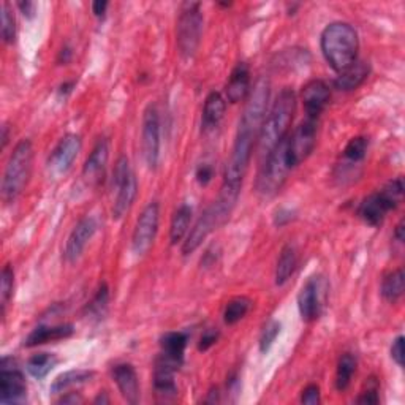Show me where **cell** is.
<instances>
[{
    "label": "cell",
    "instance_id": "1",
    "mask_svg": "<svg viewBox=\"0 0 405 405\" xmlns=\"http://www.w3.org/2000/svg\"><path fill=\"white\" fill-rule=\"evenodd\" d=\"M269 103V81L260 78L249 96L244 113L239 119L238 132H236L232 155L225 168L227 184H242L249 164H251L255 143L258 141L263 120L268 113Z\"/></svg>",
    "mask_w": 405,
    "mask_h": 405
},
{
    "label": "cell",
    "instance_id": "2",
    "mask_svg": "<svg viewBox=\"0 0 405 405\" xmlns=\"http://www.w3.org/2000/svg\"><path fill=\"white\" fill-rule=\"evenodd\" d=\"M296 111V96L292 89H283L266 113L258 135V166L265 164L275 147L288 137L290 125Z\"/></svg>",
    "mask_w": 405,
    "mask_h": 405
},
{
    "label": "cell",
    "instance_id": "3",
    "mask_svg": "<svg viewBox=\"0 0 405 405\" xmlns=\"http://www.w3.org/2000/svg\"><path fill=\"white\" fill-rule=\"evenodd\" d=\"M239 192H241V184H227V182H224L222 190L219 193V198L200 215L197 224L193 225L190 233L187 234L184 246H182V253L184 255L193 253L214 229H217L219 227L225 224L229 219V215H232L236 202H238Z\"/></svg>",
    "mask_w": 405,
    "mask_h": 405
},
{
    "label": "cell",
    "instance_id": "4",
    "mask_svg": "<svg viewBox=\"0 0 405 405\" xmlns=\"http://www.w3.org/2000/svg\"><path fill=\"white\" fill-rule=\"evenodd\" d=\"M320 45L323 56L331 69L341 73L356 60L360 40H358L356 30L350 24L331 23L321 32Z\"/></svg>",
    "mask_w": 405,
    "mask_h": 405
},
{
    "label": "cell",
    "instance_id": "5",
    "mask_svg": "<svg viewBox=\"0 0 405 405\" xmlns=\"http://www.w3.org/2000/svg\"><path fill=\"white\" fill-rule=\"evenodd\" d=\"M33 147L29 139H23L13 149L2 179V198L5 202L15 201L29 181L32 171Z\"/></svg>",
    "mask_w": 405,
    "mask_h": 405
},
{
    "label": "cell",
    "instance_id": "6",
    "mask_svg": "<svg viewBox=\"0 0 405 405\" xmlns=\"http://www.w3.org/2000/svg\"><path fill=\"white\" fill-rule=\"evenodd\" d=\"M404 197V181L402 178H397L394 181H389L382 190L369 195L363 200L358 209L360 217L366 222L370 227H379L387 217L389 211H393Z\"/></svg>",
    "mask_w": 405,
    "mask_h": 405
},
{
    "label": "cell",
    "instance_id": "7",
    "mask_svg": "<svg viewBox=\"0 0 405 405\" xmlns=\"http://www.w3.org/2000/svg\"><path fill=\"white\" fill-rule=\"evenodd\" d=\"M287 139L288 137L269 154L265 164L260 166L258 178H256V192L263 197H273L278 193L288 176V171L293 168L288 160Z\"/></svg>",
    "mask_w": 405,
    "mask_h": 405
},
{
    "label": "cell",
    "instance_id": "8",
    "mask_svg": "<svg viewBox=\"0 0 405 405\" xmlns=\"http://www.w3.org/2000/svg\"><path fill=\"white\" fill-rule=\"evenodd\" d=\"M113 188L116 190V198L113 202V219L120 220L130 211L135 198H137L138 184L135 173L132 171L130 161L125 155H120L113 173Z\"/></svg>",
    "mask_w": 405,
    "mask_h": 405
},
{
    "label": "cell",
    "instance_id": "9",
    "mask_svg": "<svg viewBox=\"0 0 405 405\" xmlns=\"http://www.w3.org/2000/svg\"><path fill=\"white\" fill-rule=\"evenodd\" d=\"M200 4L186 2L182 5V11L176 27V42L179 54L184 59L193 57L197 52L202 30V15Z\"/></svg>",
    "mask_w": 405,
    "mask_h": 405
},
{
    "label": "cell",
    "instance_id": "10",
    "mask_svg": "<svg viewBox=\"0 0 405 405\" xmlns=\"http://www.w3.org/2000/svg\"><path fill=\"white\" fill-rule=\"evenodd\" d=\"M27 399V384L21 369L13 358L5 356L0 363V402L4 405L24 404Z\"/></svg>",
    "mask_w": 405,
    "mask_h": 405
},
{
    "label": "cell",
    "instance_id": "11",
    "mask_svg": "<svg viewBox=\"0 0 405 405\" xmlns=\"http://www.w3.org/2000/svg\"><path fill=\"white\" fill-rule=\"evenodd\" d=\"M141 149L146 165L155 170L160 159V116L155 105H149L143 114V128H141Z\"/></svg>",
    "mask_w": 405,
    "mask_h": 405
},
{
    "label": "cell",
    "instance_id": "12",
    "mask_svg": "<svg viewBox=\"0 0 405 405\" xmlns=\"http://www.w3.org/2000/svg\"><path fill=\"white\" fill-rule=\"evenodd\" d=\"M159 205L152 201L143 209V212L137 220V227L133 229L132 249L137 255H144L152 247L159 232Z\"/></svg>",
    "mask_w": 405,
    "mask_h": 405
},
{
    "label": "cell",
    "instance_id": "13",
    "mask_svg": "<svg viewBox=\"0 0 405 405\" xmlns=\"http://www.w3.org/2000/svg\"><path fill=\"white\" fill-rule=\"evenodd\" d=\"M316 141V120L306 119L295 128L293 135H288V160L292 166H298L314 151Z\"/></svg>",
    "mask_w": 405,
    "mask_h": 405
},
{
    "label": "cell",
    "instance_id": "14",
    "mask_svg": "<svg viewBox=\"0 0 405 405\" xmlns=\"http://www.w3.org/2000/svg\"><path fill=\"white\" fill-rule=\"evenodd\" d=\"M326 298V282L320 275L310 278L298 295V309L304 321H314L320 316Z\"/></svg>",
    "mask_w": 405,
    "mask_h": 405
},
{
    "label": "cell",
    "instance_id": "15",
    "mask_svg": "<svg viewBox=\"0 0 405 405\" xmlns=\"http://www.w3.org/2000/svg\"><path fill=\"white\" fill-rule=\"evenodd\" d=\"M81 138L75 133H69L59 141V144L54 147V151L50 155L48 165L52 173L62 174L67 173L72 168L73 161L76 160L78 154L81 151Z\"/></svg>",
    "mask_w": 405,
    "mask_h": 405
},
{
    "label": "cell",
    "instance_id": "16",
    "mask_svg": "<svg viewBox=\"0 0 405 405\" xmlns=\"http://www.w3.org/2000/svg\"><path fill=\"white\" fill-rule=\"evenodd\" d=\"M302 105L306 110L307 119H319L320 114L325 111L326 105L329 103L331 92L326 83H323L321 79H314L302 87L301 92Z\"/></svg>",
    "mask_w": 405,
    "mask_h": 405
},
{
    "label": "cell",
    "instance_id": "17",
    "mask_svg": "<svg viewBox=\"0 0 405 405\" xmlns=\"http://www.w3.org/2000/svg\"><path fill=\"white\" fill-rule=\"evenodd\" d=\"M97 232V222L92 217L81 219L76 227L73 228V232L69 236L65 246V260L70 263H75L81 253L87 246V242L92 239V236Z\"/></svg>",
    "mask_w": 405,
    "mask_h": 405
},
{
    "label": "cell",
    "instance_id": "18",
    "mask_svg": "<svg viewBox=\"0 0 405 405\" xmlns=\"http://www.w3.org/2000/svg\"><path fill=\"white\" fill-rule=\"evenodd\" d=\"M108 157H110L108 141L100 139L98 143L93 146L92 152L89 154V157H87L83 166V178L87 181V184H98V182L103 179Z\"/></svg>",
    "mask_w": 405,
    "mask_h": 405
},
{
    "label": "cell",
    "instance_id": "19",
    "mask_svg": "<svg viewBox=\"0 0 405 405\" xmlns=\"http://www.w3.org/2000/svg\"><path fill=\"white\" fill-rule=\"evenodd\" d=\"M113 377L120 394L124 396V399L130 404H137L139 399V383L137 370H135L132 364L124 363L114 366Z\"/></svg>",
    "mask_w": 405,
    "mask_h": 405
},
{
    "label": "cell",
    "instance_id": "20",
    "mask_svg": "<svg viewBox=\"0 0 405 405\" xmlns=\"http://www.w3.org/2000/svg\"><path fill=\"white\" fill-rule=\"evenodd\" d=\"M251 93V72L244 62L234 67L227 83V98L229 103H239Z\"/></svg>",
    "mask_w": 405,
    "mask_h": 405
},
{
    "label": "cell",
    "instance_id": "21",
    "mask_svg": "<svg viewBox=\"0 0 405 405\" xmlns=\"http://www.w3.org/2000/svg\"><path fill=\"white\" fill-rule=\"evenodd\" d=\"M75 333V328L73 325H54V326H37L32 333L27 336V339L24 341L25 347H37L42 346L46 342H54V341H62L70 337Z\"/></svg>",
    "mask_w": 405,
    "mask_h": 405
},
{
    "label": "cell",
    "instance_id": "22",
    "mask_svg": "<svg viewBox=\"0 0 405 405\" xmlns=\"http://www.w3.org/2000/svg\"><path fill=\"white\" fill-rule=\"evenodd\" d=\"M369 76V64L364 60H355V62L339 73L334 81V87L339 91H355L360 87Z\"/></svg>",
    "mask_w": 405,
    "mask_h": 405
},
{
    "label": "cell",
    "instance_id": "23",
    "mask_svg": "<svg viewBox=\"0 0 405 405\" xmlns=\"http://www.w3.org/2000/svg\"><path fill=\"white\" fill-rule=\"evenodd\" d=\"M225 114V98L219 92H211L206 97L205 106H202V118L201 127L205 132H211L217 128L220 120L224 119Z\"/></svg>",
    "mask_w": 405,
    "mask_h": 405
},
{
    "label": "cell",
    "instance_id": "24",
    "mask_svg": "<svg viewBox=\"0 0 405 405\" xmlns=\"http://www.w3.org/2000/svg\"><path fill=\"white\" fill-rule=\"evenodd\" d=\"M187 342L188 337L186 333H181V331H176V333H166L160 341V347H161V356L170 360L171 363L178 364L181 367L182 361H184V353L187 348Z\"/></svg>",
    "mask_w": 405,
    "mask_h": 405
},
{
    "label": "cell",
    "instance_id": "25",
    "mask_svg": "<svg viewBox=\"0 0 405 405\" xmlns=\"http://www.w3.org/2000/svg\"><path fill=\"white\" fill-rule=\"evenodd\" d=\"M192 214H193L192 207L186 205V202L176 209V212H174L173 220H171V227H170L171 244H178V242L184 239V236H187L188 227H190Z\"/></svg>",
    "mask_w": 405,
    "mask_h": 405
},
{
    "label": "cell",
    "instance_id": "26",
    "mask_svg": "<svg viewBox=\"0 0 405 405\" xmlns=\"http://www.w3.org/2000/svg\"><path fill=\"white\" fill-rule=\"evenodd\" d=\"M93 377L92 370L86 369H78V370H69V372L60 374L54 383L51 384V391L54 394L64 393V391L70 389L73 387H78V384H83L86 382H89Z\"/></svg>",
    "mask_w": 405,
    "mask_h": 405
},
{
    "label": "cell",
    "instance_id": "27",
    "mask_svg": "<svg viewBox=\"0 0 405 405\" xmlns=\"http://www.w3.org/2000/svg\"><path fill=\"white\" fill-rule=\"evenodd\" d=\"M296 251L293 246H285L282 249L280 256L278 260V266H275V285H283L292 274L295 273L296 268Z\"/></svg>",
    "mask_w": 405,
    "mask_h": 405
},
{
    "label": "cell",
    "instance_id": "28",
    "mask_svg": "<svg viewBox=\"0 0 405 405\" xmlns=\"http://www.w3.org/2000/svg\"><path fill=\"white\" fill-rule=\"evenodd\" d=\"M405 287V275L404 269H396V271L384 275L382 282V296L389 302H396L404 295Z\"/></svg>",
    "mask_w": 405,
    "mask_h": 405
},
{
    "label": "cell",
    "instance_id": "29",
    "mask_svg": "<svg viewBox=\"0 0 405 405\" xmlns=\"http://www.w3.org/2000/svg\"><path fill=\"white\" fill-rule=\"evenodd\" d=\"M56 364L57 358L52 353H37L30 356L29 361H27V370H29L33 379L42 380L51 372Z\"/></svg>",
    "mask_w": 405,
    "mask_h": 405
},
{
    "label": "cell",
    "instance_id": "30",
    "mask_svg": "<svg viewBox=\"0 0 405 405\" xmlns=\"http://www.w3.org/2000/svg\"><path fill=\"white\" fill-rule=\"evenodd\" d=\"M356 372V358L352 353H343L337 364L336 370V388L337 391H346L352 383L353 374Z\"/></svg>",
    "mask_w": 405,
    "mask_h": 405
},
{
    "label": "cell",
    "instance_id": "31",
    "mask_svg": "<svg viewBox=\"0 0 405 405\" xmlns=\"http://www.w3.org/2000/svg\"><path fill=\"white\" fill-rule=\"evenodd\" d=\"M251 306L252 301L246 296H236L232 301H228L224 312V320L227 325H234V323L241 321L251 310Z\"/></svg>",
    "mask_w": 405,
    "mask_h": 405
},
{
    "label": "cell",
    "instance_id": "32",
    "mask_svg": "<svg viewBox=\"0 0 405 405\" xmlns=\"http://www.w3.org/2000/svg\"><path fill=\"white\" fill-rule=\"evenodd\" d=\"M369 141L364 137H356L348 141V144L343 149V157H346L350 164H360L364 160L367 152Z\"/></svg>",
    "mask_w": 405,
    "mask_h": 405
},
{
    "label": "cell",
    "instance_id": "33",
    "mask_svg": "<svg viewBox=\"0 0 405 405\" xmlns=\"http://www.w3.org/2000/svg\"><path fill=\"white\" fill-rule=\"evenodd\" d=\"M13 283H15V274L10 265H6L2 271V279H0V306H2V315H5L6 306H8L11 293H13Z\"/></svg>",
    "mask_w": 405,
    "mask_h": 405
},
{
    "label": "cell",
    "instance_id": "34",
    "mask_svg": "<svg viewBox=\"0 0 405 405\" xmlns=\"http://www.w3.org/2000/svg\"><path fill=\"white\" fill-rule=\"evenodd\" d=\"M108 301H110V290H108L106 283H101L96 296H93V300L89 302V306H87V314L100 319L108 307Z\"/></svg>",
    "mask_w": 405,
    "mask_h": 405
},
{
    "label": "cell",
    "instance_id": "35",
    "mask_svg": "<svg viewBox=\"0 0 405 405\" xmlns=\"http://www.w3.org/2000/svg\"><path fill=\"white\" fill-rule=\"evenodd\" d=\"M2 38L5 43H13L16 38V21L8 2L2 4Z\"/></svg>",
    "mask_w": 405,
    "mask_h": 405
},
{
    "label": "cell",
    "instance_id": "36",
    "mask_svg": "<svg viewBox=\"0 0 405 405\" xmlns=\"http://www.w3.org/2000/svg\"><path fill=\"white\" fill-rule=\"evenodd\" d=\"M280 328L282 325L278 320H271L265 328H263L261 336H260V352L261 353L269 352V348L273 347V343L275 342V339H278Z\"/></svg>",
    "mask_w": 405,
    "mask_h": 405
},
{
    "label": "cell",
    "instance_id": "37",
    "mask_svg": "<svg viewBox=\"0 0 405 405\" xmlns=\"http://www.w3.org/2000/svg\"><path fill=\"white\" fill-rule=\"evenodd\" d=\"M301 402L307 405H316L320 402V388L316 384H309V387L302 391Z\"/></svg>",
    "mask_w": 405,
    "mask_h": 405
},
{
    "label": "cell",
    "instance_id": "38",
    "mask_svg": "<svg viewBox=\"0 0 405 405\" xmlns=\"http://www.w3.org/2000/svg\"><path fill=\"white\" fill-rule=\"evenodd\" d=\"M391 358H393V361L397 364V366L402 367L404 366V336L396 337V341L393 342V346H391Z\"/></svg>",
    "mask_w": 405,
    "mask_h": 405
},
{
    "label": "cell",
    "instance_id": "39",
    "mask_svg": "<svg viewBox=\"0 0 405 405\" xmlns=\"http://www.w3.org/2000/svg\"><path fill=\"white\" fill-rule=\"evenodd\" d=\"M219 339V331H215V329H206L205 333H202L201 336V339H200V346L198 348L201 350V352H206V350L211 348L215 342H217Z\"/></svg>",
    "mask_w": 405,
    "mask_h": 405
},
{
    "label": "cell",
    "instance_id": "40",
    "mask_svg": "<svg viewBox=\"0 0 405 405\" xmlns=\"http://www.w3.org/2000/svg\"><path fill=\"white\" fill-rule=\"evenodd\" d=\"M197 181L200 182V186H207L209 182L212 181L214 178V170H212V166L211 165H207V164H202L197 168Z\"/></svg>",
    "mask_w": 405,
    "mask_h": 405
},
{
    "label": "cell",
    "instance_id": "41",
    "mask_svg": "<svg viewBox=\"0 0 405 405\" xmlns=\"http://www.w3.org/2000/svg\"><path fill=\"white\" fill-rule=\"evenodd\" d=\"M379 394H377V383H374V387H369L367 391H364V393L358 397V404H379Z\"/></svg>",
    "mask_w": 405,
    "mask_h": 405
},
{
    "label": "cell",
    "instance_id": "42",
    "mask_svg": "<svg viewBox=\"0 0 405 405\" xmlns=\"http://www.w3.org/2000/svg\"><path fill=\"white\" fill-rule=\"evenodd\" d=\"M18 8L21 10L23 15L29 19H32L33 15H35V4L30 2V0H19Z\"/></svg>",
    "mask_w": 405,
    "mask_h": 405
},
{
    "label": "cell",
    "instance_id": "43",
    "mask_svg": "<svg viewBox=\"0 0 405 405\" xmlns=\"http://www.w3.org/2000/svg\"><path fill=\"white\" fill-rule=\"evenodd\" d=\"M292 219H293V212L292 211H287V209H279L278 214H275V217H274V224L282 227V225L288 224V222L292 220Z\"/></svg>",
    "mask_w": 405,
    "mask_h": 405
},
{
    "label": "cell",
    "instance_id": "44",
    "mask_svg": "<svg viewBox=\"0 0 405 405\" xmlns=\"http://www.w3.org/2000/svg\"><path fill=\"white\" fill-rule=\"evenodd\" d=\"M106 8H108V2L106 0H96V2L92 4V11H93V15H96L97 18H101L106 13Z\"/></svg>",
    "mask_w": 405,
    "mask_h": 405
},
{
    "label": "cell",
    "instance_id": "45",
    "mask_svg": "<svg viewBox=\"0 0 405 405\" xmlns=\"http://www.w3.org/2000/svg\"><path fill=\"white\" fill-rule=\"evenodd\" d=\"M59 402L60 404H76V402H83V399H81L79 396H76V393H72L70 396L62 397V399H60Z\"/></svg>",
    "mask_w": 405,
    "mask_h": 405
},
{
    "label": "cell",
    "instance_id": "46",
    "mask_svg": "<svg viewBox=\"0 0 405 405\" xmlns=\"http://www.w3.org/2000/svg\"><path fill=\"white\" fill-rule=\"evenodd\" d=\"M404 220L399 222V225L396 227V232H394V238L397 239V242H404L405 239V236H404Z\"/></svg>",
    "mask_w": 405,
    "mask_h": 405
},
{
    "label": "cell",
    "instance_id": "47",
    "mask_svg": "<svg viewBox=\"0 0 405 405\" xmlns=\"http://www.w3.org/2000/svg\"><path fill=\"white\" fill-rule=\"evenodd\" d=\"M72 56V50L70 48H64L62 51H60V57H59V62H62L64 60V64L65 62H69V59Z\"/></svg>",
    "mask_w": 405,
    "mask_h": 405
},
{
    "label": "cell",
    "instance_id": "48",
    "mask_svg": "<svg viewBox=\"0 0 405 405\" xmlns=\"http://www.w3.org/2000/svg\"><path fill=\"white\" fill-rule=\"evenodd\" d=\"M73 86H75V83H73V81H72V83H65V84L60 86V91H59V92L62 93V96H67V93L72 92V87H73Z\"/></svg>",
    "mask_w": 405,
    "mask_h": 405
},
{
    "label": "cell",
    "instance_id": "49",
    "mask_svg": "<svg viewBox=\"0 0 405 405\" xmlns=\"http://www.w3.org/2000/svg\"><path fill=\"white\" fill-rule=\"evenodd\" d=\"M6 143H8V125H4L2 127V147H5Z\"/></svg>",
    "mask_w": 405,
    "mask_h": 405
},
{
    "label": "cell",
    "instance_id": "50",
    "mask_svg": "<svg viewBox=\"0 0 405 405\" xmlns=\"http://www.w3.org/2000/svg\"><path fill=\"white\" fill-rule=\"evenodd\" d=\"M100 402H101V404H108V402H110V399H108V397L105 396V393H103V394H98V397L96 399V404H100Z\"/></svg>",
    "mask_w": 405,
    "mask_h": 405
}]
</instances>
